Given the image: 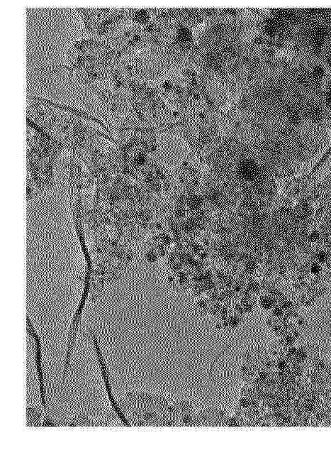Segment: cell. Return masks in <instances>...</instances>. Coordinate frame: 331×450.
Returning <instances> with one entry per match:
<instances>
[{"label":"cell","mask_w":331,"mask_h":450,"mask_svg":"<svg viewBox=\"0 0 331 450\" xmlns=\"http://www.w3.org/2000/svg\"><path fill=\"white\" fill-rule=\"evenodd\" d=\"M94 338L98 361H99V365L100 366L101 371H102V378L103 379H104V385H105L106 390H107V394H108L109 401H110L111 403H112V407H113L115 412L118 415L119 417H120V420L123 422V423L125 425L131 426L129 422H128L126 418H125L124 415L123 414L121 410L120 409V408L119 407L117 403H116L113 395H112V388H111L110 383H109V374L108 372H107V367H106V364L105 363H104V359H103L102 354H101L99 346H98L97 341H96L95 337H94Z\"/></svg>","instance_id":"6da1fadb"},{"label":"cell","mask_w":331,"mask_h":450,"mask_svg":"<svg viewBox=\"0 0 331 450\" xmlns=\"http://www.w3.org/2000/svg\"><path fill=\"white\" fill-rule=\"evenodd\" d=\"M28 327H30V333L34 337L36 340V371L38 373V380H39L40 394H41V404L43 407L46 408V398H45L44 384H43V375L42 370V361H41V347L39 338L37 336L36 332L32 329L31 324L28 318Z\"/></svg>","instance_id":"7a4b0ae2"},{"label":"cell","mask_w":331,"mask_h":450,"mask_svg":"<svg viewBox=\"0 0 331 450\" xmlns=\"http://www.w3.org/2000/svg\"><path fill=\"white\" fill-rule=\"evenodd\" d=\"M41 417V413L37 411L35 408L29 407L27 408V419H28V425L40 426V419Z\"/></svg>","instance_id":"3957f363"},{"label":"cell","mask_w":331,"mask_h":450,"mask_svg":"<svg viewBox=\"0 0 331 450\" xmlns=\"http://www.w3.org/2000/svg\"><path fill=\"white\" fill-rule=\"evenodd\" d=\"M56 424L49 418L46 417L43 422V426H56Z\"/></svg>","instance_id":"277c9868"}]
</instances>
